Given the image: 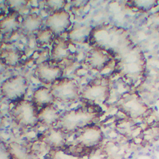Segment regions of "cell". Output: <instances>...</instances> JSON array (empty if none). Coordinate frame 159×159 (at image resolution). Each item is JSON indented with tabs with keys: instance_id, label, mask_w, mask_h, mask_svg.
<instances>
[{
	"instance_id": "cell-1",
	"label": "cell",
	"mask_w": 159,
	"mask_h": 159,
	"mask_svg": "<svg viewBox=\"0 0 159 159\" xmlns=\"http://www.w3.org/2000/svg\"><path fill=\"white\" fill-rule=\"evenodd\" d=\"M88 42L91 47L108 52L114 59L134 44L127 29L109 23L91 29Z\"/></svg>"
},
{
	"instance_id": "cell-2",
	"label": "cell",
	"mask_w": 159,
	"mask_h": 159,
	"mask_svg": "<svg viewBox=\"0 0 159 159\" xmlns=\"http://www.w3.org/2000/svg\"><path fill=\"white\" fill-rule=\"evenodd\" d=\"M101 112L102 109L99 106L85 103L61 114L57 126L69 135L74 134L80 128L98 122Z\"/></svg>"
},
{
	"instance_id": "cell-3",
	"label": "cell",
	"mask_w": 159,
	"mask_h": 159,
	"mask_svg": "<svg viewBox=\"0 0 159 159\" xmlns=\"http://www.w3.org/2000/svg\"><path fill=\"white\" fill-rule=\"evenodd\" d=\"M74 134L72 142L67 143L62 151L67 155L77 157L89 156L104 138L103 132L95 124L80 128Z\"/></svg>"
},
{
	"instance_id": "cell-4",
	"label": "cell",
	"mask_w": 159,
	"mask_h": 159,
	"mask_svg": "<svg viewBox=\"0 0 159 159\" xmlns=\"http://www.w3.org/2000/svg\"><path fill=\"white\" fill-rule=\"evenodd\" d=\"M116 70L123 73L131 82L137 81L140 76H146V59L142 50L136 44L114 59Z\"/></svg>"
},
{
	"instance_id": "cell-5",
	"label": "cell",
	"mask_w": 159,
	"mask_h": 159,
	"mask_svg": "<svg viewBox=\"0 0 159 159\" xmlns=\"http://www.w3.org/2000/svg\"><path fill=\"white\" fill-rule=\"evenodd\" d=\"M13 104L10 115L17 125L23 128H33L39 125V108L32 101L22 99Z\"/></svg>"
},
{
	"instance_id": "cell-6",
	"label": "cell",
	"mask_w": 159,
	"mask_h": 159,
	"mask_svg": "<svg viewBox=\"0 0 159 159\" xmlns=\"http://www.w3.org/2000/svg\"><path fill=\"white\" fill-rule=\"evenodd\" d=\"M50 89L55 101L61 103H74L80 99L79 85L73 78L62 77L51 84Z\"/></svg>"
},
{
	"instance_id": "cell-7",
	"label": "cell",
	"mask_w": 159,
	"mask_h": 159,
	"mask_svg": "<svg viewBox=\"0 0 159 159\" xmlns=\"http://www.w3.org/2000/svg\"><path fill=\"white\" fill-rule=\"evenodd\" d=\"M109 78L103 76L89 80L80 92V99L84 103L94 104L95 102H105L110 93Z\"/></svg>"
},
{
	"instance_id": "cell-8",
	"label": "cell",
	"mask_w": 159,
	"mask_h": 159,
	"mask_svg": "<svg viewBox=\"0 0 159 159\" xmlns=\"http://www.w3.org/2000/svg\"><path fill=\"white\" fill-rule=\"evenodd\" d=\"M4 99L15 103L24 99L29 89V82L22 75L11 76L1 84Z\"/></svg>"
},
{
	"instance_id": "cell-9",
	"label": "cell",
	"mask_w": 159,
	"mask_h": 159,
	"mask_svg": "<svg viewBox=\"0 0 159 159\" xmlns=\"http://www.w3.org/2000/svg\"><path fill=\"white\" fill-rule=\"evenodd\" d=\"M69 134L59 126L47 128L37 136L39 143L52 150L63 151L67 144Z\"/></svg>"
},
{
	"instance_id": "cell-10",
	"label": "cell",
	"mask_w": 159,
	"mask_h": 159,
	"mask_svg": "<svg viewBox=\"0 0 159 159\" xmlns=\"http://www.w3.org/2000/svg\"><path fill=\"white\" fill-rule=\"evenodd\" d=\"M64 70L60 64L52 60L43 61L36 66L34 73L41 82L51 85L63 77Z\"/></svg>"
},
{
	"instance_id": "cell-11",
	"label": "cell",
	"mask_w": 159,
	"mask_h": 159,
	"mask_svg": "<svg viewBox=\"0 0 159 159\" xmlns=\"http://www.w3.org/2000/svg\"><path fill=\"white\" fill-rule=\"evenodd\" d=\"M75 43L69 39L56 37L52 45L51 53V60L58 63L70 61L75 56Z\"/></svg>"
},
{
	"instance_id": "cell-12",
	"label": "cell",
	"mask_w": 159,
	"mask_h": 159,
	"mask_svg": "<svg viewBox=\"0 0 159 159\" xmlns=\"http://www.w3.org/2000/svg\"><path fill=\"white\" fill-rule=\"evenodd\" d=\"M71 26L70 14L64 9L52 12L45 21V27L51 30L56 36L65 32Z\"/></svg>"
},
{
	"instance_id": "cell-13",
	"label": "cell",
	"mask_w": 159,
	"mask_h": 159,
	"mask_svg": "<svg viewBox=\"0 0 159 159\" xmlns=\"http://www.w3.org/2000/svg\"><path fill=\"white\" fill-rule=\"evenodd\" d=\"M113 60H114L113 57L108 52L98 48L91 47L86 55L84 63L90 70L100 72L107 68Z\"/></svg>"
},
{
	"instance_id": "cell-14",
	"label": "cell",
	"mask_w": 159,
	"mask_h": 159,
	"mask_svg": "<svg viewBox=\"0 0 159 159\" xmlns=\"http://www.w3.org/2000/svg\"><path fill=\"white\" fill-rule=\"evenodd\" d=\"M61 113L54 104L44 106L39 110V125L46 128L55 126L58 125Z\"/></svg>"
},
{
	"instance_id": "cell-15",
	"label": "cell",
	"mask_w": 159,
	"mask_h": 159,
	"mask_svg": "<svg viewBox=\"0 0 159 159\" xmlns=\"http://www.w3.org/2000/svg\"><path fill=\"white\" fill-rule=\"evenodd\" d=\"M21 21L18 12H9L0 20V32L4 37L11 36L20 29Z\"/></svg>"
},
{
	"instance_id": "cell-16",
	"label": "cell",
	"mask_w": 159,
	"mask_h": 159,
	"mask_svg": "<svg viewBox=\"0 0 159 159\" xmlns=\"http://www.w3.org/2000/svg\"><path fill=\"white\" fill-rule=\"evenodd\" d=\"M43 19L37 13H31L26 15L22 20L20 30L26 35L35 34L42 27Z\"/></svg>"
},
{
	"instance_id": "cell-17",
	"label": "cell",
	"mask_w": 159,
	"mask_h": 159,
	"mask_svg": "<svg viewBox=\"0 0 159 159\" xmlns=\"http://www.w3.org/2000/svg\"><path fill=\"white\" fill-rule=\"evenodd\" d=\"M32 101L39 108L54 104L55 100L52 93L50 87L41 86L34 90L32 95Z\"/></svg>"
},
{
	"instance_id": "cell-18",
	"label": "cell",
	"mask_w": 159,
	"mask_h": 159,
	"mask_svg": "<svg viewBox=\"0 0 159 159\" xmlns=\"http://www.w3.org/2000/svg\"><path fill=\"white\" fill-rule=\"evenodd\" d=\"M7 145L12 159H34L32 151L26 146L15 141H12Z\"/></svg>"
},
{
	"instance_id": "cell-19",
	"label": "cell",
	"mask_w": 159,
	"mask_h": 159,
	"mask_svg": "<svg viewBox=\"0 0 159 159\" xmlns=\"http://www.w3.org/2000/svg\"><path fill=\"white\" fill-rule=\"evenodd\" d=\"M22 58V53L17 48H7L1 52L0 58L7 67L17 66Z\"/></svg>"
},
{
	"instance_id": "cell-20",
	"label": "cell",
	"mask_w": 159,
	"mask_h": 159,
	"mask_svg": "<svg viewBox=\"0 0 159 159\" xmlns=\"http://www.w3.org/2000/svg\"><path fill=\"white\" fill-rule=\"evenodd\" d=\"M34 36L36 42L39 47H46L52 45L57 37L51 30L46 27H42L34 34Z\"/></svg>"
},
{
	"instance_id": "cell-21",
	"label": "cell",
	"mask_w": 159,
	"mask_h": 159,
	"mask_svg": "<svg viewBox=\"0 0 159 159\" xmlns=\"http://www.w3.org/2000/svg\"><path fill=\"white\" fill-rule=\"evenodd\" d=\"M91 29L84 26H77L72 29L69 34V40L74 43L87 42Z\"/></svg>"
},
{
	"instance_id": "cell-22",
	"label": "cell",
	"mask_w": 159,
	"mask_h": 159,
	"mask_svg": "<svg viewBox=\"0 0 159 159\" xmlns=\"http://www.w3.org/2000/svg\"><path fill=\"white\" fill-rule=\"evenodd\" d=\"M159 0H128L127 4L131 8L141 11H147L157 6Z\"/></svg>"
},
{
	"instance_id": "cell-23",
	"label": "cell",
	"mask_w": 159,
	"mask_h": 159,
	"mask_svg": "<svg viewBox=\"0 0 159 159\" xmlns=\"http://www.w3.org/2000/svg\"><path fill=\"white\" fill-rule=\"evenodd\" d=\"M30 0H4V6L9 11L19 12L24 9L29 4Z\"/></svg>"
},
{
	"instance_id": "cell-24",
	"label": "cell",
	"mask_w": 159,
	"mask_h": 159,
	"mask_svg": "<svg viewBox=\"0 0 159 159\" xmlns=\"http://www.w3.org/2000/svg\"><path fill=\"white\" fill-rule=\"evenodd\" d=\"M67 2L68 0H46V4L52 12H54L64 9Z\"/></svg>"
},
{
	"instance_id": "cell-25",
	"label": "cell",
	"mask_w": 159,
	"mask_h": 159,
	"mask_svg": "<svg viewBox=\"0 0 159 159\" xmlns=\"http://www.w3.org/2000/svg\"><path fill=\"white\" fill-rule=\"evenodd\" d=\"M0 159H12L8 150L7 145L0 138Z\"/></svg>"
},
{
	"instance_id": "cell-26",
	"label": "cell",
	"mask_w": 159,
	"mask_h": 159,
	"mask_svg": "<svg viewBox=\"0 0 159 159\" xmlns=\"http://www.w3.org/2000/svg\"><path fill=\"white\" fill-rule=\"evenodd\" d=\"M72 6L75 9H81L85 7L91 0H70Z\"/></svg>"
},
{
	"instance_id": "cell-27",
	"label": "cell",
	"mask_w": 159,
	"mask_h": 159,
	"mask_svg": "<svg viewBox=\"0 0 159 159\" xmlns=\"http://www.w3.org/2000/svg\"><path fill=\"white\" fill-rule=\"evenodd\" d=\"M7 66L4 64L2 60L0 58V75H2L7 69Z\"/></svg>"
},
{
	"instance_id": "cell-28",
	"label": "cell",
	"mask_w": 159,
	"mask_h": 159,
	"mask_svg": "<svg viewBox=\"0 0 159 159\" xmlns=\"http://www.w3.org/2000/svg\"><path fill=\"white\" fill-rule=\"evenodd\" d=\"M3 122H4V115L1 113V111H0V128L2 126Z\"/></svg>"
},
{
	"instance_id": "cell-29",
	"label": "cell",
	"mask_w": 159,
	"mask_h": 159,
	"mask_svg": "<svg viewBox=\"0 0 159 159\" xmlns=\"http://www.w3.org/2000/svg\"><path fill=\"white\" fill-rule=\"evenodd\" d=\"M3 99H4V97L3 92H2V89H1V85H0V102H1Z\"/></svg>"
},
{
	"instance_id": "cell-30",
	"label": "cell",
	"mask_w": 159,
	"mask_h": 159,
	"mask_svg": "<svg viewBox=\"0 0 159 159\" xmlns=\"http://www.w3.org/2000/svg\"><path fill=\"white\" fill-rule=\"evenodd\" d=\"M154 140L155 141H158L159 140V136H154Z\"/></svg>"
},
{
	"instance_id": "cell-31",
	"label": "cell",
	"mask_w": 159,
	"mask_h": 159,
	"mask_svg": "<svg viewBox=\"0 0 159 159\" xmlns=\"http://www.w3.org/2000/svg\"><path fill=\"white\" fill-rule=\"evenodd\" d=\"M143 154H144V152H142V151H139V154H138V155H139V156H142Z\"/></svg>"
},
{
	"instance_id": "cell-32",
	"label": "cell",
	"mask_w": 159,
	"mask_h": 159,
	"mask_svg": "<svg viewBox=\"0 0 159 159\" xmlns=\"http://www.w3.org/2000/svg\"><path fill=\"white\" fill-rule=\"evenodd\" d=\"M142 148H139V147H138L137 148V151H141V150H142Z\"/></svg>"
},
{
	"instance_id": "cell-33",
	"label": "cell",
	"mask_w": 159,
	"mask_h": 159,
	"mask_svg": "<svg viewBox=\"0 0 159 159\" xmlns=\"http://www.w3.org/2000/svg\"><path fill=\"white\" fill-rule=\"evenodd\" d=\"M146 156H148V157H149H149H150V156H151V153H149V152H148V153L146 154Z\"/></svg>"
},
{
	"instance_id": "cell-34",
	"label": "cell",
	"mask_w": 159,
	"mask_h": 159,
	"mask_svg": "<svg viewBox=\"0 0 159 159\" xmlns=\"http://www.w3.org/2000/svg\"><path fill=\"white\" fill-rule=\"evenodd\" d=\"M157 159V157H156V156H151V159Z\"/></svg>"
},
{
	"instance_id": "cell-35",
	"label": "cell",
	"mask_w": 159,
	"mask_h": 159,
	"mask_svg": "<svg viewBox=\"0 0 159 159\" xmlns=\"http://www.w3.org/2000/svg\"><path fill=\"white\" fill-rule=\"evenodd\" d=\"M154 103V101H152V100H151L150 102H149V104L150 105H153Z\"/></svg>"
},
{
	"instance_id": "cell-36",
	"label": "cell",
	"mask_w": 159,
	"mask_h": 159,
	"mask_svg": "<svg viewBox=\"0 0 159 159\" xmlns=\"http://www.w3.org/2000/svg\"><path fill=\"white\" fill-rule=\"evenodd\" d=\"M133 158V156L132 155H131L130 156H129V157H128V159H132Z\"/></svg>"
},
{
	"instance_id": "cell-37",
	"label": "cell",
	"mask_w": 159,
	"mask_h": 159,
	"mask_svg": "<svg viewBox=\"0 0 159 159\" xmlns=\"http://www.w3.org/2000/svg\"><path fill=\"white\" fill-rule=\"evenodd\" d=\"M154 108H155V110H156V111H158V108H157V106H155V107H154Z\"/></svg>"
},
{
	"instance_id": "cell-38",
	"label": "cell",
	"mask_w": 159,
	"mask_h": 159,
	"mask_svg": "<svg viewBox=\"0 0 159 159\" xmlns=\"http://www.w3.org/2000/svg\"><path fill=\"white\" fill-rule=\"evenodd\" d=\"M149 146H150V147H152V146H153V144H152V143L149 144Z\"/></svg>"
},
{
	"instance_id": "cell-39",
	"label": "cell",
	"mask_w": 159,
	"mask_h": 159,
	"mask_svg": "<svg viewBox=\"0 0 159 159\" xmlns=\"http://www.w3.org/2000/svg\"><path fill=\"white\" fill-rule=\"evenodd\" d=\"M156 151L159 152V148H156Z\"/></svg>"
},
{
	"instance_id": "cell-40",
	"label": "cell",
	"mask_w": 159,
	"mask_h": 159,
	"mask_svg": "<svg viewBox=\"0 0 159 159\" xmlns=\"http://www.w3.org/2000/svg\"><path fill=\"white\" fill-rule=\"evenodd\" d=\"M156 148H159V144H157L156 146Z\"/></svg>"
},
{
	"instance_id": "cell-41",
	"label": "cell",
	"mask_w": 159,
	"mask_h": 159,
	"mask_svg": "<svg viewBox=\"0 0 159 159\" xmlns=\"http://www.w3.org/2000/svg\"><path fill=\"white\" fill-rule=\"evenodd\" d=\"M1 11H2V10H1V7H0V14L1 13Z\"/></svg>"
},
{
	"instance_id": "cell-42",
	"label": "cell",
	"mask_w": 159,
	"mask_h": 159,
	"mask_svg": "<svg viewBox=\"0 0 159 159\" xmlns=\"http://www.w3.org/2000/svg\"><path fill=\"white\" fill-rule=\"evenodd\" d=\"M0 35H1V32H0Z\"/></svg>"
}]
</instances>
